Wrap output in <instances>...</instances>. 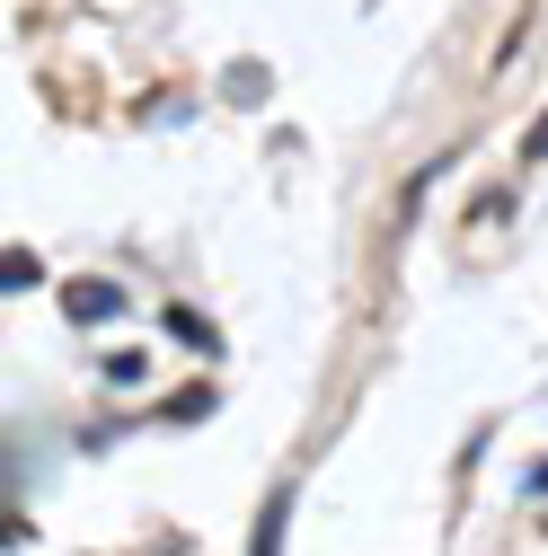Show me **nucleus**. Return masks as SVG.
I'll use <instances>...</instances> for the list:
<instances>
[{"instance_id":"1","label":"nucleus","mask_w":548,"mask_h":556,"mask_svg":"<svg viewBox=\"0 0 548 556\" xmlns=\"http://www.w3.org/2000/svg\"><path fill=\"white\" fill-rule=\"evenodd\" d=\"M62 309H72L80 327H107V318L124 309V292H115V283H72V292H62Z\"/></svg>"},{"instance_id":"2","label":"nucleus","mask_w":548,"mask_h":556,"mask_svg":"<svg viewBox=\"0 0 548 556\" xmlns=\"http://www.w3.org/2000/svg\"><path fill=\"white\" fill-rule=\"evenodd\" d=\"M284 521H292V485H274L265 513H257V547L248 556H284Z\"/></svg>"},{"instance_id":"3","label":"nucleus","mask_w":548,"mask_h":556,"mask_svg":"<svg viewBox=\"0 0 548 556\" xmlns=\"http://www.w3.org/2000/svg\"><path fill=\"white\" fill-rule=\"evenodd\" d=\"M45 283V265L27 256V248H10V256H0V292H36Z\"/></svg>"},{"instance_id":"4","label":"nucleus","mask_w":548,"mask_h":556,"mask_svg":"<svg viewBox=\"0 0 548 556\" xmlns=\"http://www.w3.org/2000/svg\"><path fill=\"white\" fill-rule=\"evenodd\" d=\"M169 327H177V336H186V344H195V354H213V344H222V336H213V327H203V318H195V309H169Z\"/></svg>"},{"instance_id":"5","label":"nucleus","mask_w":548,"mask_h":556,"mask_svg":"<svg viewBox=\"0 0 548 556\" xmlns=\"http://www.w3.org/2000/svg\"><path fill=\"white\" fill-rule=\"evenodd\" d=\"M531 160H548V115H539V132H531Z\"/></svg>"}]
</instances>
